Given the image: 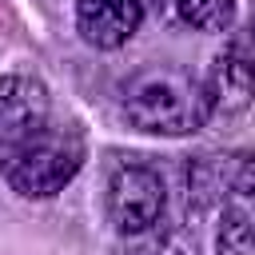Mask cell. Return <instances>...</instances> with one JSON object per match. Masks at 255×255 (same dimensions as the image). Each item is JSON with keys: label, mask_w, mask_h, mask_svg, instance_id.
<instances>
[{"label": "cell", "mask_w": 255, "mask_h": 255, "mask_svg": "<svg viewBox=\"0 0 255 255\" xmlns=\"http://www.w3.org/2000/svg\"><path fill=\"white\" fill-rule=\"evenodd\" d=\"M48 120V88L32 76H0V147Z\"/></svg>", "instance_id": "cell-7"}, {"label": "cell", "mask_w": 255, "mask_h": 255, "mask_svg": "<svg viewBox=\"0 0 255 255\" xmlns=\"http://www.w3.org/2000/svg\"><path fill=\"white\" fill-rule=\"evenodd\" d=\"M84 167V139L60 124H36L0 147V179L24 199H52Z\"/></svg>", "instance_id": "cell-1"}, {"label": "cell", "mask_w": 255, "mask_h": 255, "mask_svg": "<svg viewBox=\"0 0 255 255\" xmlns=\"http://www.w3.org/2000/svg\"><path fill=\"white\" fill-rule=\"evenodd\" d=\"M124 120L147 135H187L207 124L203 88L179 68H147L124 84Z\"/></svg>", "instance_id": "cell-2"}, {"label": "cell", "mask_w": 255, "mask_h": 255, "mask_svg": "<svg viewBox=\"0 0 255 255\" xmlns=\"http://www.w3.org/2000/svg\"><path fill=\"white\" fill-rule=\"evenodd\" d=\"M147 0H76V28L92 48H120L143 24Z\"/></svg>", "instance_id": "cell-6"}, {"label": "cell", "mask_w": 255, "mask_h": 255, "mask_svg": "<svg viewBox=\"0 0 255 255\" xmlns=\"http://www.w3.org/2000/svg\"><path fill=\"white\" fill-rule=\"evenodd\" d=\"M203 88V108H207V120H235L251 108L255 100V56H247L239 44L219 52L207 80L199 84Z\"/></svg>", "instance_id": "cell-5"}, {"label": "cell", "mask_w": 255, "mask_h": 255, "mask_svg": "<svg viewBox=\"0 0 255 255\" xmlns=\"http://www.w3.org/2000/svg\"><path fill=\"white\" fill-rule=\"evenodd\" d=\"M219 255H255V155H235V171L215 207Z\"/></svg>", "instance_id": "cell-4"}, {"label": "cell", "mask_w": 255, "mask_h": 255, "mask_svg": "<svg viewBox=\"0 0 255 255\" xmlns=\"http://www.w3.org/2000/svg\"><path fill=\"white\" fill-rule=\"evenodd\" d=\"M195 251H199V239L191 219L159 215L147 231L124 235V255H195Z\"/></svg>", "instance_id": "cell-8"}, {"label": "cell", "mask_w": 255, "mask_h": 255, "mask_svg": "<svg viewBox=\"0 0 255 255\" xmlns=\"http://www.w3.org/2000/svg\"><path fill=\"white\" fill-rule=\"evenodd\" d=\"M104 203L116 235H139L167 211V183L147 163H120L108 179Z\"/></svg>", "instance_id": "cell-3"}, {"label": "cell", "mask_w": 255, "mask_h": 255, "mask_svg": "<svg viewBox=\"0 0 255 255\" xmlns=\"http://www.w3.org/2000/svg\"><path fill=\"white\" fill-rule=\"evenodd\" d=\"M175 16L195 32H227L235 20V0H175Z\"/></svg>", "instance_id": "cell-9"}]
</instances>
